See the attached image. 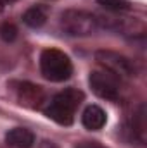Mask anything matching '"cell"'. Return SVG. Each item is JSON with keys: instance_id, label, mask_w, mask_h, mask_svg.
<instances>
[{"instance_id": "1", "label": "cell", "mask_w": 147, "mask_h": 148, "mask_svg": "<svg viewBox=\"0 0 147 148\" xmlns=\"http://www.w3.org/2000/svg\"><path fill=\"white\" fill-rule=\"evenodd\" d=\"M83 93L76 88H66L55 93L47 105L43 107V114L61 126H71L74 122V115L78 107L83 102Z\"/></svg>"}, {"instance_id": "2", "label": "cell", "mask_w": 147, "mask_h": 148, "mask_svg": "<svg viewBox=\"0 0 147 148\" xmlns=\"http://www.w3.org/2000/svg\"><path fill=\"white\" fill-rule=\"evenodd\" d=\"M38 64L42 76L52 83H64L73 74V62L69 55L59 48H43Z\"/></svg>"}, {"instance_id": "3", "label": "cell", "mask_w": 147, "mask_h": 148, "mask_svg": "<svg viewBox=\"0 0 147 148\" xmlns=\"http://www.w3.org/2000/svg\"><path fill=\"white\" fill-rule=\"evenodd\" d=\"M59 28L69 36H90L99 29V19L88 10L66 9L59 17Z\"/></svg>"}, {"instance_id": "4", "label": "cell", "mask_w": 147, "mask_h": 148, "mask_svg": "<svg viewBox=\"0 0 147 148\" xmlns=\"http://www.w3.org/2000/svg\"><path fill=\"white\" fill-rule=\"evenodd\" d=\"M123 79H119L118 76L107 73L104 69H97V71H92L88 76V84L92 88V91L102 98V100H109V102H116L119 100L121 97V83Z\"/></svg>"}, {"instance_id": "5", "label": "cell", "mask_w": 147, "mask_h": 148, "mask_svg": "<svg viewBox=\"0 0 147 148\" xmlns=\"http://www.w3.org/2000/svg\"><path fill=\"white\" fill-rule=\"evenodd\" d=\"M95 60L97 64L107 71V73L118 76L119 79H126V77H133L135 76V66L133 62L125 57L119 52H112V50H97L95 52Z\"/></svg>"}, {"instance_id": "6", "label": "cell", "mask_w": 147, "mask_h": 148, "mask_svg": "<svg viewBox=\"0 0 147 148\" xmlns=\"http://www.w3.org/2000/svg\"><path fill=\"white\" fill-rule=\"evenodd\" d=\"M12 88L16 91L17 102L23 103L24 107L38 109L45 102V91L38 84H33L30 81H16V83H12Z\"/></svg>"}, {"instance_id": "7", "label": "cell", "mask_w": 147, "mask_h": 148, "mask_svg": "<svg viewBox=\"0 0 147 148\" xmlns=\"http://www.w3.org/2000/svg\"><path fill=\"white\" fill-rule=\"evenodd\" d=\"M107 122V114L99 105H88L81 114V124L88 131H99L106 126Z\"/></svg>"}, {"instance_id": "8", "label": "cell", "mask_w": 147, "mask_h": 148, "mask_svg": "<svg viewBox=\"0 0 147 148\" xmlns=\"http://www.w3.org/2000/svg\"><path fill=\"white\" fill-rule=\"evenodd\" d=\"M5 143L12 148H31L35 145V134L26 127H14L7 131Z\"/></svg>"}, {"instance_id": "9", "label": "cell", "mask_w": 147, "mask_h": 148, "mask_svg": "<svg viewBox=\"0 0 147 148\" xmlns=\"http://www.w3.org/2000/svg\"><path fill=\"white\" fill-rule=\"evenodd\" d=\"M128 131L133 140H137L140 145L146 143V107L144 103L139 105V109L133 112L130 122H128Z\"/></svg>"}, {"instance_id": "10", "label": "cell", "mask_w": 147, "mask_h": 148, "mask_svg": "<svg viewBox=\"0 0 147 148\" xmlns=\"http://www.w3.org/2000/svg\"><path fill=\"white\" fill-rule=\"evenodd\" d=\"M47 19H49V7H45V5H31L23 14V23L33 29L42 28L47 23Z\"/></svg>"}, {"instance_id": "11", "label": "cell", "mask_w": 147, "mask_h": 148, "mask_svg": "<svg viewBox=\"0 0 147 148\" xmlns=\"http://www.w3.org/2000/svg\"><path fill=\"white\" fill-rule=\"evenodd\" d=\"M97 3L112 14H123L132 9V3L128 0H97Z\"/></svg>"}, {"instance_id": "12", "label": "cell", "mask_w": 147, "mask_h": 148, "mask_svg": "<svg viewBox=\"0 0 147 148\" xmlns=\"http://www.w3.org/2000/svg\"><path fill=\"white\" fill-rule=\"evenodd\" d=\"M0 38L5 41V43H10L17 38V28L14 23H9V21H3L0 23Z\"/></svg>"}, {"instance_id": "13", "label": "cell", "mask_w": 147, "mask_h": 148, "mask_svg": "<svg viewBox=\"0 0 147 148\" xmlns=\"http://www.w3.org/2000/svg\"><path fill=\"white\" fill-rule=\"evenodd\" d=\"M76 148H107V147L101 145L99 141H83V143H78Z\"/></svg>"}, {"instance_id": "14", "label": "cell", "mask_w": 147, "mask_h": 148, "mask_svg": "<svg viewBox=\"0 0 147 148\" xmlns=\"http://www.w3.org/2000/svg\"><path fill=\"white\" fill-rule=\"evenodd\" d=\"M14 2H17V0H0V10H2V9H5L7 5H12Z\"/></svg>"}, {"instance_id": "15", "label": "cell", "mask_w": 147, "mask_h": 148, "mask_svg": "<svg viewBox=\"0 0 147 148\" xmlns=\"http://www.w3.org/2000/svg\"><path fill=\"white\" fill-rule=\"evenodd\" d=\"M40 148H57L52 141H42V145H40Z\"/></svg>"}]
</instances>
